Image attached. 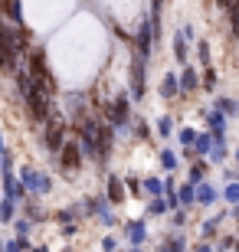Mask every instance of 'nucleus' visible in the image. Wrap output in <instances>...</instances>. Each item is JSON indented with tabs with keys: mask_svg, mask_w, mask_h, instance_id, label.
<instances>
[{
	"mask_svg": "<svg viewBox=\"0 0 239 252\" xmlns=\"http://www.w3.org/2000/svg\"><path fill=\"white\" fill-rule=\"evenodd\" d=\"M164 213H167L164 196H154V200H147V216H164Z\"/></svg>",
	"mask_w": 239,
	"mask_h": 252,
	"instance_id": "obj_23",
	"label": "nucleus"
},
{
	"mask_svg": "<svg viewBox=\"0 0 239 252\" xmlns=\"http://www.w3.org/2000/svg\"><path fill=\"white\" fill-rule=\"evenodd\" d=\"M193 252H216L210 243H200V246H193Z\"/></svg>",
	"mask_w": 239,
	"mask_h": 252,
	"instance_id": "obj_35",
	"label": "nucleus"
},
{
	"mask_svg": "<svg viewBox=\"0 0 239 252\" xmlns=\"http://www.w3.org/2000/svg\"><path fill=\"white\" fill-rule=\"evenodd\" d=\"M190 43H193V27H190V23H184V27L177 30V36H174V59H177V63L187 65V59H190V53H187Z\"/></svg>",
	"mask_w": 239,
	"mask_h": 252,
	"instance_id": "obj_6",
	"label": "nucleus"
},
{
	"mask_svg": "<svg viewBox=\"0 0 239 252\" xmlns=\"http://www.w3.org/2000/svg\"><path fill=\"white\" fill-rule=\"evenodd\" d=\"M216 196H220V193H216V187L206 184V180L193 187V203H197V206H213V203H216Z\"/></svg>",
	"mask_w": 239,
	"mask_h": 252,
	"instance_id": "obj_9",
	"label": "nucleus"
},
{
	"mask_svg": "<svg viewBox=\"0 0 239 252\" xmlns=\"http://www.w3.org/2000/svg\"><path fill=\"white\" fill-rule=\"evenodd\" d=\"M121 184H125L131 193H141V180H138V177H128V180H121Z\"/></svg>",
	"mask_w": 239,
	"mask_h": 252,
	"instance_id": "obj_34",
	"label": "nucleus"
},
{
	"mask_svg": "<svg viewBox=\"0 0 239 252\" xmlns=\"http://www.w3.org/2000/svg\"><path fill=\"white\" fill-rule=\"evenodd\" d=\"M118 249V239H115V236H105V239H102V252H115Z\"/></svg>",
	"mask_w": 239,
	"mask_h": 252,
	"instance_id": "obj_33",
	"label": "nucleus"
},
{
	"mask_svg": "<svg viewBox=\"0 0 239 252\" xmlns=\"http://www.w3.org/2000/svg\"><path fill=\"white\" fill-rule=\"evenodd\" d=\"M157 158H161V167H164L167 174H174V170H177V164H180V158H177V151H171V148H164L161 154H157Z\"/></svg>",
	"mask_w": 239,
	"mask_h": 252,
	"instance_id": "obj_17",
	"label": "nucleus"
},
{
	"mask_svg": "<svg viewBox=\"0 0 239 252\" xmlns=\"http://www.w3.org/2000/svg\"><path fill=\"white\" fill-rule=\"evenodd\" d=\"M125 252H141V249H135V246H131V249H125Z\"/></svg>",
	"mask_w": 239,
	"mask_h": 252,
	"instance_id": "obj_39",
	"label": "nucleus"
},
{
	"mask_svg": "<svg viewBox=\"0 0 239 252\" xmlns=\"http://www.w3.org/2000/svg\"><path fill=\"white\" fill-rule=\"evenodd\" d=\"M154 43H157V36H154V23H151L147 17H141L138 33H135V53L151 59V49H154Z\"/></svg>",
	"mask_w": 239,
	"mask_h": 252,
	"instance_id": "obj_4",
	"label": "nucleus"
},
{
	"mask_svg": "<svg viewBox=\"0 0 239 252\" xmlns=\"http://www.w3.org/2000/svg\"><path fill=\"white\" fill-rule=\"evenodd\" d=\"M157 134H161V138H171V134H174V118H171V115H161V118H157Z\"/></svg>",
	"mask_w": 239,
	"mask_h": 252,
	"instance_id": "obj_22",
	"label": "nucleus"
},
{
	"mask_svg": "<svg viewBox=\"0 0 239 252\" xmlns=\"http://www.w3.org/2000/svg\"><path fill=\"white\" fill-rule=\"evenodd\" d=\"M102 122L108 125L111 131H118V134H125V131H131V98L128 95H115L108 105H105V118Z\"/></svg>",
	"mask_w": 239,
	"mask_h": 252,
	"instance_id": "obj_1",
	"label": "nucleus"
},
{
	"mask_svg": "<svg viewBox=\"0 0 239 252\" xmlns=\"http://www.w3.org/2000/svg\"><path fill=\"white\" fill-rule=\"evenodd\" d=\"M220 223H223V213L220 216H210V220H203V226H200L203 239H213V236L220 233Z\"/></svg>",
	"mask_w": 239,
	"mask_h": 252,
	"instance_id": "obj_19",
	"label": "nucleus"
},
{
	"mask_svg": "<svg viewBox=\"0 0 239 252\" xmlns=\"http://www.w3.org/2000/svg\"><path fill=\"white\" fill-rule=\"evenodd\" d=\"M125 239H128V246L141 249V243L147 239V223L144 220H128L125 223Z\"/></svg>",
	"mask_w": 239,
	"mask_h": 252,
	"instance_id": "obj_7",
	"label": "nucleus"
},
{
	"mask_svg": "<svg viewBox=\"0 0 239 252\" xmlns=\"http://www.w3.org/2000/svg\"><path fill=\"white\" fill-rule=\"evenodd\" d=\"M144 75H147V56H131V82H128V98L141 102L144 98Z\"/></svg>",
	"mask_w": 239,
	"mask_h": 252,
	"instance_id": "obj_3",
	"label": "nucleus"
},
{
	"mask_svg": "<svg viewBox=\"0 0 239 252\" xmlns=\"http://www.w3.org/2000/svg\"><path fill=\"white\" fill-rule=\"evenodd\" d=\"M236 164H239V148H236Z\"/></svg>",
	"mask_w": 239,
	"mask_h": 252,
	"instance_id": "obj_41",
	"label": "nucleus"
},
{
	"mask_svg": "<svg viewBox=\"0 0 239 252\" xmlns=\"http://www.w3.org/2000/svg\"><path fill=\"white\" fill-rule=\"evenodd\" d=\"M105 200H108V203H115V206L128 200V196H125V184H121V177H115V174H111L108 184H105Z\"/></svg>",
	"mask_w": 239,
	"mask_h": 252,
	"instance_id": "obj_10",
	"label": "nucleus"
},
{
	"mask_svg": "<svg viewBox=\"0 0 239 252\" xmlns=\"http://www.w3.org/2000/svg\"><path fill=\"white\" fill-rule=\"evenodd\" d=\"M177 85H180V95L197 92V89H200V72H197L193 65H184V69H180V75H177Z\"/></svg>",
	"mask_w": 239,
	"mask_h": 252,
	"instance_id": "obj_8",
	"label": "nucleus"
},
{
	"mask_svg": "<svg viewBox=\"0 0 239 252\" xmlns=\"http://www.w3.org/2000/svg\"><path fill=\"white\" fill-rule=\"evenodd\" d=\"M30 252H49L46 246H30Z\"/></svg>",
	"mask_w": 239,
	"mask_h": 252,
	"instance_id": "obj_36",
	"label": "nucleus"
},
{
	"mask_svg": "<svg viewBox=\"0 0 239 252\" xmlns=\"http://www.w3.org/2000/svg\"><path fill=\"white\" fill-rule=\"evenodd\" d=\"M56 158L63 160L66 174H75V170L82 167V151H79V144H75V141H66L63 148H59V154H56Z\"/></svg>",
	"mask_w": 239,
	"mask_h": 252,
	"instance_id": "obj_5",
	"label": "nucleus"
},
{
	"mask_svg": "<svg viewBox=\"0 0 239 252\" xmlns=\"http://www.w3.org/2000/svg\"><path fill=\"white\" fill-rule=\"evenodd\" d=\"M223 180L226 184H239V167H226L223 170Z\"/></svg>",
	"mask_w": 239,
	"mask_h": 252,
	"instance_id": "obj_32",
	"label": "nucleus"
},
{
	"mask_svg": "<svg viewBox=\"0 0 239 252\" xmlns=\"http://www.w3.org/2000/svg\"><path fill=\"white\" fill-rule=\"evenodd\" d=\"M171 226H174V229H180V226H187V210H184V206L171 213Z\"/></svg>",
	"mask_w": 239,
	"mask_h": 252,
	"instance_id": "obj_29",
	"label": "nucleus"
},
{
	"mask_svg": "<svg viewBox=\"0 0 239 252\" xmlns=\"http://www.w3.org/2000/svg\"><path fill=\"white\" fill-rule=\"evenodd\" d=\"M27 220L33 223V220H43V210H39L36 203H27Z\"/></svg>",
	"mask_w": 239,
	"mask_h": 252,
	"instance_id": "obj_31",
	"label": "nucleus"
},
{
	"mask_svg": "<svg viewBox=\"0 0 239 252\" xmlns=\"http://www.w3.org/2000/svg\"><path fill=\"white\" fill-rule=\"evenodd\" d=\"M197 56H200V65L203 69H213V63H210V43H197Z\"/></svg>",
	"mask_w": 239,
	"mask_h": 252,
	"instance_id": "obj_26",
	"label": "nucleus"
},
{
	"mask_svg": "<svg viewBox=\"0 0 239 252\" xmlns=\"http://www.w3.org/2000/svg\"><path fill=\"white\" fill-rule=\"evenodd\" d=\"M13 220H17V203L0 196V223H13Z\"/></svg>",
	"mask_w": 239,
	"mask_h": 252,
	"instance_id": "obj_20",
	"label": "nucleus"
},
{
	"mask_svg": "<svg viewBox=\"0 0 239 252\" xmlns=\"http://www.w3.org/2000/svg\"><path fill=\"white\" fill-rule=\"evenodd\" d=\"M223 196H226V203L236 206L239 203V184H226V187H223Z\"/></svg>",
	"mask_w": 239,
	"mask_h": 252,
	"instance_id": "obj_27",
	"label": "nucleus"
},
{
	"mask_svg": "<svg viewBox=\"0 0 239 252\" xmlns=\"http://www.w3.org/2000/svg\"><path fill=\"white\" fill-rule=\"evenodd\" d=\"M226 122H230V118L223 112H216V108L206 112V131H210V134H226Z\"/></svg>",
	"mask_w": 239,
	"mask_h": 252,
	"instance_id": "obj_13",
	"label": "nucleus"
},
{
	"mask_svg": "<svg viewBox=\"0 0 239 252\" xmlns=\"http://www.w3.org/2000/svg\"><path fill=\"white\" fill-rule=\"evenodd\" d=\"M3 252H30V239H17L13 236V239L3 243Z\"/></svg>",
	"mask_w": 239,
	"mask_h": 252,
	"instance_id": "obj_24",
	"label": "nucleus"
},
{
	"mask_svg": "<svg viewBox=\"0 0 239 252\" xmlns=\"http://www.w3.org/2000/svg\"><path fill=\"white\" fill-rule=\"evenodd\" d=\"M193 138H197V131H193V128H180V131H177V141H180L184 148H190Z\"/></svg>",
	"mask_w": 239,
	"mask_h": 252,
	"instance_id": "obj_28",
	"label": "nucleus"
},
{
	"mask_svg": "<svg viewBox=\"0 0 239 252\" xmlns=\"http://www.w3.org/2000/svg\"><path fill=\"white\" fill-rule=\"evenodd\" d=\"M213 108H216V112H223L226 118H230V115H239V102H236V98H230V95H220Z\"/></svg>",
	"mask_w": 239,
	"mask_h": 252,
	"instance_id": "obj_15",
	"label": "nucleus"
},
{
	"mask_svg": "<svg viewBox=\"0 0 239 252\" xmlns=\"http://www.w3.org/2000/svg\"><path fill=\"white\" fill-rule=\"evenodd\" d=\"M233 249H236V252H239V239H236V243H233Z\"/></svg>",
	"mask_w": 239,
	"mask_h": 252,
	"instance_id": "obj_40",
	"label": "nucleus"
},
{
	"mask_svg": "<svg viewBox=\"0 0 239 252\" xmlns=\"http://www.w3.org/2000/svg\"><path fill=\"white\" fill-rule=\"evenodd\" d=\"M30 229H33V223H30L27 216H20V220H13V233H17V239H27Z\"/></svg>",
	"mask_w": 239,
	"mask_h": 252,
	"instance_id": "obj_25",
	"label": "nucleus"
},
{
	"mask_svg": "<svg viewBox=\"0 0 239 252\" xmlns=\"http://www.w3.org/2000/svg\"><path fill=\"white\" fill-rule=\"evenodd\" d=\"M17 180H20V187H23V193H33V196H46L53 190V177L36 170V167H23Z\"/></svg>",
	"mask_w": 239,
	"mask_h": 252,
	"instance_id": "obj_2",
	"label": "nucleus"
},
{
	"mask_svg": "<svg viewBox=\"0 0 239 252\" xmlns=\"http://www.w3.org/2000/svg\"><path fill=\"white\" fill-rule=\"evenodd\" d=\"M233 216H236V223H239V203H236V206H233Z\"/></svg>",
	"mask_w": 239,
	"mask_h": 252,
	"instance_id": "obj_38",
	"label": "nucleus"
},
{
	"mask_svg": "<svg viewBox=\"0 0 239 252\" xmlns=\"http://www.w3.org/2000/svg\"><path fill=\"white\" fill-rule=\"evenodd\" d=\"M157 92H161V98H164V102L177 98V95H180V85H177V72H167L164 79H161V85H157Z\"/></svg>",
	"mask_w": 239,
	"mask_h": 252,
	"instance_id": "obj_11",
	"label": "nucleus"
},
{
	"mask_svg": "<svg viewBox=\"0 0 239 252\" xmlns=\"http://www.w3.org/2000/svg\"><path fill=\"white\" fill-rule=\"evenodd\" d=\"M0 154H7V144H3V134H0Z\"/></svg>",
	"mask_w": 239,
	"mask_h": 252,
	"instance_id": "obj_37",
	"label": "nucleus"
},
{
	"mask_svg": "<svg viewBox=\"0 0 239 252\" xmlns=\"http://www.w3.org/2000/svg\"><path fill=\"white\" fill-rule=\"evenodd\" d=\"M174 193H177V203L184 206V210H187V206H193V187H190V184H180Z\"/></svg>",
	"mask_w": 239,
	"mask_h": 252,
	"instance_id": "obj_21",
	"label": "nucleus"
},
{
	"mask_svg": "<svg viewBox=\"0 0 239 252\" xmlns=\"http://www.w3.org/2000/svg\"><path fill=\"white\" fill-rule=\"evenodd\" d=\"M210 148H213V134H210V131H197V138H193V144H190V154L206 158V154H210Z\"/></svg>",
	"mask_w": 239,
	"mask_h": 252,
	"instance_id": "obj_12",
	"label": "nucleus"
},
{
	"mask_svg": "<svg viewBox=\"0 0 239 252\" xmlns=\"http://www.w3.org/2000/svg\"><path fill=\"white\" fill-rule=\"evenodd\" d=\"M141 190H144V193L151 196V200H154V196H164V180H157V177H144V180H141Z\"/></svg>",
	"mask_w": 239,
	"mask_h": 252,
	"instance_id": "obj_16",
	"label": "nucleus"
},
{
	"mask_svg": "<svg viewBox=\"0 0 239 252\" xmlns=\"http://www.w3.org/2000/svg\"><path fill=\"white\" fill-rule=\"evenodd\" d=\"M157 252H187L184 236H167L164 243H161V249H157Z\"/></svg>",
	"mask_w": 239,
	"mask_h": 252,
	"instance_id": "obj_18",
	"label": "nucleus"
},
{
	"mask_svg": "<svg viewBox=\"0 0 239 252\" xmlns=\"http://www.w3.org/2000/svg\"><path fill=\"white\" fill-rule=\"evenodd\" d=\"M200 85L206 89V92H213V89H216V72H213V69H206V72H203V79H200Z\"/></svg>",
	"mask_w": 239,
	"mask_h": 252,
	"instance_id": "obj_30",
	"label": "nucleus"
},
{
	"mask_svg": "<svg viewBox=\"0 0 239 252\" xmlns=\"http://www.w3.org/2000/svg\"><path fill=\"white\" fill-rule=\"evenodd\" d=\"M203 180H206V164H203V160H193V164H190V174H187V184H190V187H197V184H203Z\"/></svg>",
	"mask_w": 239,
	"mask_h": 252,
	"instance_id": "obj_14",
	"label": "nucleus"
}]
</instances>
